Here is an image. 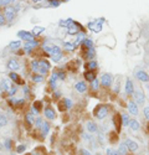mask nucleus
Returning a JSON list of instances; mask_svg holds the SVG:
<instances>
[{
  "label": "nucleus",
  "mask_w": 149,
  "mask_h": 155,
  "mask_svg": "<svg viewBox=\"0 0 149 155\" xmlns=\"http://www.w3.org/2000/svg\"><path fill=\"white\" fill-rule=\"evenodd\" d=\"M104 21V19H99V20H94V21H89L88 23V29L93 31V32H99L102 30V24Z\"/></svg>",
  "instance_id": "obj_1"
},
{
  "label": "nucleus",
  "mask_w": 149,
  "mask_h": 155,
  "mask_svg": "<svg viewBox=\"0 0 149 155\" xmlns=\"http://www.w3.org/2000/svg\"><path fill=\"white\" fill-rule=\"evenodd\" d=\"M107 114H108V108L106 106H98L97 109L94 111V116L98 119H104L107 117Z\"/></svg>",
  "instance_id": "obj_2"
},
{
  "label": "nucleus",
  "mask_w": 149,
  "mask_h": 155,
  "mask_svg": "<svg viewBox=\"0 0 149 155\" xmlns=\"http://www.w3.org/2000/svg\"><path fill=\"white\" fill-rule=\"evenodd\" d=\"M133 97H134V102L137 103L138 106H143L144 104V102H145V96H144V93H143L142 91H134L133 92Z\"/></svg>",
  "instance_id": "obj_3"
},
{
  "label": "nucleus",
  "mask_w": 149,
  "mask_h": 155,
  "mask_svg": "<svg viewBox=\"0 0 149 155\" xmlns=\"http://www.w3.org/2000/svg\"><path fill=\"white\" fill-rule=\"evenodd\" d=\"M15 8L11 6V5H8L6 8H5V14H4V16H5V20L6 21H13V20L15 19Z\"/></svg>",
  "instance_id": "obj_4"
},
{
  "label": "nucleus",
  "mask_w": 149,
  "mask_h": 155,
  "mask_svg": "<svg viewBox=\"0 0 149 155\" xmlns=\"http://www.w3.org/2000/svg\"><path fill=\"white\" fill-rule=\"evenodd\" d=\"M112 81H113L112 76L109 73H104V75H102V77H101V82H99V83L102 85L103 87H111Z\"/></svg>",
  "instance_id": "obj_5"
},
{
  "label": "nucleus",
  "mask_w": 149,
  "mask_h": 155,
  "mask_svg": "<svg viewBox=\"0 0 149 155\" xmlns=\"http://www.w3.org/2000/svg\"><path fill=\"white\" fill-rule=\"evenodd\" d=\"M40 62V75H46L47 73V71H49L50 68H51V66H50V63L47 61H45V60H41V61H39Z\"/></svg>",
  "instance_id": "obj_6"
},
{
  "label": "nucleus",
  "mask_w": 149,
  "mask_h": 155,
  "mask_svg": "<svg viewBox=\"0 0 149 155\" xmlns=\"http://www.w3.org/2000/svg\"><path fill=\"white\" fill-rule=\"evenodd\" d=\"M18 37L24 40V41H33L34 40V35L28 31H19L18 32Z\"/></svg>",
  "instance_id": "obj_7"
},
{
  "label": "nucleus",
  "mask_w": 149,
  "mask_h": 155,
  "mask_svg": "<svg viewBox=\"0 0 149 155\" xmlns=\"http://www.w3.org/2000/svg\"><path fill=\"white\" fill-rule=\"evenodd\" d=\"M8 68H9L10 71L15 72V71L20 70V63H19V62L15 60V58H10V60L8 61Z\"/></svg>",
  "instance_id": "obj_8"
},
{
  "label": "nucleus",
  "mask_w": 149,
  "mask_h": 155,
  "mask_svg": "<svg viewBox=\"0 0 149 155\" xmlns=\"http://www.w3.org/2000/svg\"><path fill=\"white\" fill-rule=\"evenodd\" d=\"M37 45H39V44H37V41H35V40L26 41L25 45H24V51H25V52H31V51H33Z\"/></svg>",
  "instance_id": "obj_9"
},
{
  "label": "nucleus",
  "mask_w": 149,
  "mask_h": 155,
  "mask_svg": "<svg viewBox=\"0 0 149 155\" xmlns=\"http://www.w3.org/2000/svg\"><path fill=\"white\" fill-rule=\"evenodd\" d=\"M127 107H128V112L131 113V114H133V116H137L138 112H139V109H138V104L134 101H131Z\"/></svg>",
  "instance_id": "obj_10"
},
{
  "label": "nucleus",
  "mask_w": 149,
  "mask_h": 155,
  "mask_svg": "<svg viewBox=\"0 0 149 155\" xmlns=\"http://www.w3.org/2000/svg\"><path fill=\"white\" fill-rule=\"evenodd\" d=\"M124 91H126V94H128V96H132L133 92H134V86H133V82L129 78H127V81H126Z\"/></svg>",
  "instance_id": "obj_11"
},
{
  "label": "nucleus",
  "mask_w": 149,
  "mask_h": 155,
  "mask_svg": "<svg viewBox=\"0 0 149 155\" xmlns=\"http://www.w3.org/2000/svg\"><path fill=\"white\" fill-rule=\"evenodd\" d=\"M123 143L126 144L127 149H128V150H131V151H136L137 149H138V144H137L136 142L131 140V139H126V140H124Z\"/></svg>",
  "instance_id": "obj_12"
},
{
  "label": "nucleus",
  "mask_w": 149,
  "mask_h": 155,
  "mask_svg": "<svg viewBox=\"0 0 149 155\" xmlns=\"http://www.w3.org/2000/svg\"><path fill=\"white\" fill-rule=\"evenodd\" d=\"M136 76H137V78L139 81H142V82H148L149 81V75L144 71H138L136 73Z\"/></svg>",
  "instance_id": "obj_13"
},
{
  "label": "nucleus",
  "mask_w": 149,
  "mask_h": 155,
  "mask_svg": "<svg viewBox=\"0 0 149 155\" xmlns=\"http://www.w3.org/2000/svg\"><path fill=\"white\" fill-rule=\"evenodd\" d=\"M44 113H45V117L47 118V119H55L56 118V113H55V111L52 109V108H45V111H44Z\"/></svg>",
  "instance_id": "obj_14"
},
{
  "label": "nucleus",
  "mask_w": 149,
  "mask_h": 155,
  "mask_svg": "<svg viewBox=\"0 0 149 155\" xmlns=\"http://www.w3.org/2000/svg\"><path fill=\"white\" fill-rule=\"evenodd\" d=\"M39 129H41V134H42L44 137L47 135V134H49V132H50V125H49V123L45 122V120H42V123H41V125H40Z\"/></svg>",
  "instance_id": "obj_15"
},
{
  "label": "nucleus",
  "mask_w": 149,
  "mask_h": 155,
  "mask_svg": "<svg viewBox=\"0 0 149 155\" xmlns=\"http://www.w3.org/2000/svg\"><path fill=\"white\" fill-rule=\"evenodd\" d=\"M86 128H87V130L89 133H97L98 132V127H97V124H96L94 122H87L86 123Z\"/></svg>",
  "instance_id": "obj_16"
},
{
  "label": "nucleus",
  "mask_w": 149,
  "mask_h": 155,
  "mask_svg": "<svg viewBox=\"0 0 149 155\" xmlns=\"http://www.w3.org/2000/svg\"><path fill=\"white\" fill-rule=\"evenodd\" d=\"M74 89H76L78 93H84L87 89V86L84 82H77V83L74 85Z\"/></svg>",
  "instance_id": "obj_17"
},
{
  "label": "nucleus",
  "mask_w": 149,
  "mask_h": 155,
  "mask_svg": "<svg viewBox=\"0 0 149 155\" xmlns=\"http://www.w3.org/2000/svg\"><path fill=\"white\" fill-rule=\"evenodd\" d=\"M78 27H81V26H79V25H78L77 23H73V25H72V26H70V27H68L67 32L70 34V35H77V34H78V31L81 30V29H78Z\"/></svg>",
  "instance_id": "obj_18"
},
{
  "label": "nucleus",
  "mask_w": 149,
  "mask_h": 155,
  "mask_svg": "<svg viewBox=\"0 0 149 155\" xmlns=\"http://www.w3.org/2000/svg\"><path fill=\"white\" fill-rule=\"evenodd\" d=\"M58 25H60V26H65L66 29H68L70 26H72L73 25V20L72 19H66V20H60V23H58Z\"/></svg>",
  "instance_id": "obj_19"
},
{
  "label": "nucleus",
  "mask_w": 149,
  "mask_h": 155,
  "mask_svg": "<svg viewBox=\"0 0 149 155\" xmlns=\"http://www.w3.org/2000/svg\"><path fill=\"white\" fill-rule=\"evenodd\" d=\"M129 128L132 129L133 132H138V130H139V128H140L139 122H138L137 119H132V120L129 122Z\"/></svg>",
  "instance_id": "obj_20"
},
{
  "label": "nucleus",
  "mask_w": 149,
  "mask_h": 155,
  "mask_svg": "<svg viewBox=\"0 0 149 155\" xmlns=\"http://www.w3.org/2000/svg\"><path fill=\"white\" fill-rule=\"evenodd\" d=\"M121 119H122V125H124V127L129 125L131 119H129V116L128 114H126V113H122V114H121Z\"/></svg>",
  "instance_id": "obj_21"
},
{
  "label": "nucleus",
  "mask_w": 149,
  "mask_h": 155,
  "mask_svg": "<svg viewBox=\"0 0 149 155\" xmlns=\"http://www.w3.org/2000/svg\"><path fill=\"white\" fill-rule=\"evenodd\" d=\"M9 88H10L9 80L8 78L1 80V82H0V89H1V91H9Z\"/></svg>",
  "instance_id": "obj_22"
},
{
  "label": "nucleus",
  "mask_w": 149,
  "mask_h": 155,
  "mask_svg": "<svg viewBox=\"0 0 149 155\" xmlns=\"http://www.w3.org/2000/svg\"><path fill=\"white\" fill-rule=\"evenodd\" d=\"M113 123L116 124V129L117 130H119L121 129V127H122V119H121V116H114L113 117Z\"/></svg>",
  "instance_id": "obj_23"
},
{
  "label": "nucleus",
  "mask_w": 149,
  "mask_h": 155,
  "mask_svg": "<svg viewBox=\"0 0 149 155\" xmlns=\"http://www.w3.org/2000/svg\"><path fill=\"white\" fill-rule=\"evenodd\" d=\"M82 46L86 50H88V49H92L93 47V42H92V40L91 39H84L83 41H82Z\"/></svg>",
  "instance_id": "obj_24"
},
{
  "label": "nucleus",
  "mask_w": 149,
  "mask_h": 155,
  "mask_svg": "<svg viewBox=\"0 0 149 155\" xmlns=\"http://www.w3.org/2000/svg\"><path fill=\"white\" fill-rule=\"evenodd\" d=\"M9 77L11 78V81H14V82H16V83H23V81L20 80V76L18 75V73H15V72H10V75H9Z\"/></svg>",
  "instance_id": "obj_25"
},
{
  "label": "nucleus",
  "mask_w": 149,
  "mask_h": 155,
  "mask_svg": "<svg viewBox=\"0 0 149 155\" xmlns=\"http://www.w3.org/2000/svg\"><path fill=\"white\" fill-rule=\"evenodd\" d=\"M31 70H33L35 73H36V72H39V70H40V62L34 60L33 62H31Z\"/></svg>",
  "instance_id": "obj_26"
},
{
  "label": "nucleus",
  "mask_w": 149,
  "mask_h": 155,
  "mask_svg": "<svg viewBox=\"0 0 149 155\" xmlns=\"http://www.w3.org/2000/svg\"><path fill=\"white\" fill-rule=\"evenodd\" d=\"M8 124V118L5 114H3L1 112H0V128L1 127H5Z\"/></svg>",
  "instance_id": "obj_27"
},
{
  "label": "nucleus",
  "mask_w": 149,
  "mask_h": 155,
  "mask_svg": "<svg viewBox=\"0 0 149 155\" xmlns=\"http://www.w3.org/2000/svg\"><path fill=\"white\" fill-rule=\"evenodd\" d=\"M11 145H13V140L10 138H6L4 140V148L6 149V150H11Z\"/></svg>",
  "instance_id": "obj_28"
},
{
  "label": "nucleus",
  "mask_w": 149,
  "mask_h": 155,
  "mask_svg": "<svg viewBox=\"0 0 149 155\" xmlns=\"http://www.w3.org/2000/svg\"><path fill=\"white\" fill-rule=\"evenodd\" d=\"M9 47L11 50H18L21 47V41H13V42H10Z\"/></svg>",
  "instance_id": "obj_29"
},
{
  "label": "nucleus",
  "mask_w": 149,
  "mask_h": 155,
  "mask_svg": "<svg viewBox=\"0 0 149 155\" xmlns=\"http://www.w3.org/2000/svg\"><path fill=\"white\" fill-rule=\"evenodd\" d=\"M86 67H87V68L89 70V71H93L94 68H97V67H98V63H97V62H96V61H89L88 62V63L86 65Z\"/></svg>",
  "instance_id": "obj_30"
},
{
  "label": "nucleus",
  "mask_w": 149,
  "mask_h": 155,
  "mask_svg": "<svg viewBox=\"0 0 149 155\" xmlns=\"http://www.w3.org/2000/svg\"><path fill=\"white\" fill-rule=\"evenodd\" d=\"M127 150H128V149H127V147H126V144L124 143H122L121 145H119V148H118V154L119 155H126L127 154Z\"/></svg>",
  "instance_id": "obj_31"
},
{
  "label": "nucleus",
  "mask_w": 149,
  "mask_h": 155,
  "mask_svg": "<svg viewBox=\"0 0 149 155\" xmlns=\"http://www.w3.org/2000/svg\"><path fill=\"white\" fill-rule=\"evenodd\" d=\"M84 78H86L87 81H89V82H92L96 78V76H94V73H93L92 71H88V72H86V73H84Z\"/></svg>",
  "instance_id": "obj_32"
},
{
  "label": "nucleus",
  "mask_w": 149,
  "mask_h": 155,
  "mask_svg": "<svg viewBox=\"0 0 149 155\" xmlns=\"http://www.w3.org/2000/svg\"><path fill=\"white\" fill-rule=\"evenodd\" d=\"M25 120L28 122L30 125H33V124H35V117L31 114V113H29V114H26V117H25Z\"/></svg>",
  "instance_id": "obj_33"
},
{
  "label": "nucleus",
  "mask_w": 149,
  "mask_h": 155,
  "mask_svg": "<svg viewBox=\"0 0 149 155\" xmlns=\"http://www.w3.org/2000/svg\"><path fill=\"white\" fill-rule=\"evenodd\" d=\"M94 49L92 47V49H88L87 50V52H86V58H88V60H93L94 58Z\"/></svg>",
  "instance_id": "obj_34"
},
{
  "label": "nucleus",
  "mask_w": 149,
  "mask_h": 155,
  "mask_svg": "<svg viewBox=\"0 0 149 155\" xmlns=\"http://www.w3.org/2000/svg\"><path fill=\"white\" fill-rule=\"evenodd\" d=\"M45 31V29L44 27H41V26H35L34 29H33V31H31V34L33 35H39V34H41V32H44Z\"/></svg>",
  "instance_id": "obj_35"
},
{
  "label": "nucleus",
  "mask_w": 149,
  "mask_h": 155,
  "mask_svg": "<svg viewBox=\"0 0 149 155\" xmlns=\"http://www.w3.org/2000/svg\"><path fill=\"white\" fill-rule=\"evenodd\" d=\"M61 52V49L58 46H50V55H55V54H60Z\"/></svg>",
  "instance_id": "obj_36"
},
{
  "label": "nucleus",
  "mask_w": 149,
  "mask_h": 155,
  "mask_svg": "<svg viewBox=\"0 0 149 155\" xmlns=\"http://www.w3.org/2000/svg\"><path fill=\"white\" fill-rule=\"evenodd\" d=\"M51 58H52V61H54V62H60L61 58H62V52H60V54H55V55H51Z\"/></svg>",
  "instance_id": "obj_37"
},
{
  "label": "nucleus",
  "mask_w": 149,
  "mask_h": 155,
  "mask_svg": "<svg viewBox=\"0 0 149 155\" xmlns=\"http://www.w3.org/2000/svg\"><path fill=\"white\" fill-rule=\"evenodd\" d=\"M33 81L36 82V83H40V82L44 81V76H42V75H34L33 76Z\"/></svg>",
  "instance_id": "obj_38"
},
{
  "label": "nucleus",
  "mask_w": 149,
  "mask_h": 155,
  "mask_svg": "<svg viewBox=\"0 0 149 155\" xmlns=\"http://www.w3.org/2000/svg\"><path fill=\"white\" fill-rule=\"evenodd\" d=\"M63 47H65L67 51H72L76 49V46H74V44H70V42H65L63 44Z\"/></svg>",
  "instance_id": "obj_39"
},
{
  "label": "nucleus",
  "mask_w": 149,
  "mask_h": 155,
  "mask_svg": "<svg viewBox=\"0 0 149 155\" xmlns=\"http://www.w3.org/2000/svg\"><path fill=\"white\" fill-rule=\"evenodd\" d=\"M91 87H92V89H98V87H99V81L97 78H94L92 82H91Z\"/></svg>",
  "instance_id": "obj_40"
},
{
  "label": "nucleus",
  "mask_w": 149,
  "mask_h": 155,
  "mask_svg": "<svg viewBox=\"0 0 149 155\" xmlns=\"http://www.w3.org/2000/svg\"><path fill=\"white\" fill-rule=\"evenodd\" d=\"M63 102H65L66 109H71V108H72V102H71V99H68V98H63Z\"/></svg>",
  "instance_id": "obj_41"
},
{
  "label": "nucleus",
  "mask_w": 149,
  "mask_h": 155,
  "mask_svg": "<svg viewBox=\"0 0 149 155\" xmlns=\"http://www.w3.org/2000/svg\"><path fill=\"white\" fill-rule=\"evenodd\" d=\"M25 150H26V145H23V144H21V145H19V147L16 148V153H18V154L24 153Z\"/></svg>",
  "instance_id": "obj_42"
},
{
  "label": "nucleus",
  "mask_w": 149,
  "mask_h": 155,
  "mask_svg": "<svg viewBox=\"0 0 149 155\" xmlns=\"http://www.w3.org/2000/svg\"><path fill=\"white\" fill-rule=\"evenodd\" d=\"M11 89H9V96H14L15 93L18 92V86H13V87H10Z\"/></svg>",
  "instance_id": "obj_43"
},
{
  "label": "nucleus",
  "mask_w": 149,
  "mask_h": 155,
  "mask_svg": "<svg viewBox=\"0 0 149 155\" xmlns=\"http://www.w3.org/2000/svg\"><path fill=\"white\" fill-rule=\"evenodd\" d=\"M106 155H119V154H118V151L112 150L111 148H107V150H106Z\"/></svg>",
  "instance_id": "obj_44"
},
{
  "label": "nucleus",
  "mask_w": 149,
  "mask_h": 155,
  "mask_svg": "<svg viewBox=\"0 0 149 155\" xmlns=\"http://www.w3.org/2000/svg\"><path fill=\"white\" fill-rule=\"evenodd\" d=\"M41 123H42V119L41 118H35V128H40V125H41Z\"/></svg>",
  "instance_id": "obj_45"
},
{
  "label": "nucleus",
  "mask_w": 149,
  "mask_h": 155,
  "mask_svg": "<svg viewBox=\"0 0 149 155\" xmlns=\"http://www.w3.org/2000/svg\"><path fill=\"white\" fill-rule=\"evenodd\" d=\"M10 3H11L10 0H0V6H5V8H6Z\"/></svg>",
  "instance_id": "obj_46"
},
{
  "label": "nucleus",
  "mask_w": 149,
  "mask_h": 155,
  "mask_svg": "<svg viewBox=\"0 0 149 155\" xmlns=\"http://www.w3.org/2000/svg\"><path fill=\"white\" fill-rule=\"evenodd\" d=\"M6 24V20H5V16L3 14H0V26H4Z\"/></svg>",
  "instance_id": "obj_47"
},
{
  "label": "nucleus",
  "mask_w": 149,
  "mask_h": 155,
  "mask_svg": "<svg viewBox=\"0 0 149 155\" xmlns=\"http://www.w3.org/2000/svg\"><path fill=\"white\" fill-rule=\"evenodd\" d=\"M143 113H144V117L149 120V107H144V109H143Z\"/></svg>",
  "instance_id": "obj_48"
},
{
  "label": "nucleus",
  "mask_w": 149,
  "mask_h": 155,
  "mask_svg": "<svg viewBox=\"0 0 149 155\" xmlns=\"http://www.w3.org/2000/svg\"><path fill=\"white\" fill-rule=\"evenodd\" d=\"M41 106H42V103H41L40 101H36V102L34 103V106H33V107H34V108H36V109H37V111H39V109H40V108H41Z\"/></svg>",
  "instance_id": "obj_49"
},
{
  "label": "nucleus",
  "mask_w": 149,
  "mask_h": 155,
  "mask_svg": "<svg viewBox=\"0 0 149 155\" xmlns=\"http://www.w3.org/2000/svg\"><path fill=\"white\" fill-rule=\"evenodd\" d=\"M57 75H58V78H60V80H65L66 78V75L63 73V72H57Z\"/></svg>",
  "instance_id": "obj_50"
},
{
  "label": "nucleus",
  "mask_w": 149,
  "mask_h": 155,
  "mask_svg": "<svg viewBox=\"0 0 149 155\" xmlns=\"http://www.w3.org/2000/svg\"><path fill=\"white\" fill-rule=\"evenodd\" d=\"M81 155H92L87 149H81Z\"/></svg>",
  "instance_id": "obj_51"
},
{
  "label": "nucleus",
  "mask_w": 149,
  "mask_h": 155,
  "mask_svg": "<svg viewBox=\"0 0 149 155\" xmlns=\"http://www.w3.org/2000/svg\"><path fill=\"white\" fill-rule=\"evenodd\" d=\"M118 140V138H117V134H112V139H111V143H114Z\"/></svg>",
  "instance_id": "obj_52"
},
{
  "label": "nucleus",
  "mask_w": 149,
  "mask_h": 155,
  "mask_svg": "<svg viewBox=\"0 0 149 155\" xmlns=\"http://www.w3.org/2000/svg\"><path fill=\"white\" fill-rule=\"evenodd\" d=\"M23 92H24V94H29V87H24V88H23Z\"/></svg>",
  "instance_id": "obj_53"
},
{
  "label": "nucleus",
  "mask_w": 149,
  "mask_h": 155,
  "mask_svg": "<svg viewBox=\"0 0 149 155\" xmlns=\"http://www.w3.org/2000/svg\"><path fill=\"white\" fill-rule=\"evenodd\" d=\"M33 3H40V1H42V0H31Z\"/></svg>",
  "instance_id": "obj_54"
},
{
  "label": "nucleus",
  "mask_w": 149,
  "mask_h": 155,
  "mask_svg": "<svg viewBox=\"0 0 149 155\" xmlns=\"http://www.w3.org/2000/svg\"><path fill=\"white\" fill-rule=\"evenodd\" d=\"M10 1H11V3H15V1H16V0H10Z\"/></svg>",
  "instance_id": "obj_55"
},
{
  "label": "nucleus",
  "mask_w": 149,
  "mask_h": 155,
  "mask_svg": "<svg viewBox=\"0 0 149 155\" xmlns=\"http://www.w3.org/2000/svg\"><path fill=\"white\" fill-rule=\"evenodd\" d=\"M33 155H39V154H36V153H34V154H33Z\"/></svg>",
  "instance_id": "obj_56"
},
{
  "label": "nucleus",
  "mask_w": 149,
  "mask_h": 155,
  "mask_svg": "<svg viewBox=\"0 0 149 155\" xmlns=\"http://www.w3.org/2000/svg\"><path fill=\"white\" fill-rule=\"evenodd\" d=\"M10 155H15V154H10Z\"/></svg>",
  "instance_id": "obj_57"
},
{
  "label": "nucleus",
  "mask_w": 149,
  "mask_h": 155,
  "mask_svg": "<svg viewBox=\"0 0 149 155\" xmlns=\"http://www.w3.org/2000/svg\"><path fill=\"white\" fill-rule=\"evenodd\" d=\"M97 155H101V154H97Z\"/></svg>",
  "instance_id": "obj_58"
},
{
  "label": "nucleus",
  "mask_w": 149,
  "mask_h": 155,
  "mask_svg": "<svg viewBox=\"0 0 149 155\" xmlns=\"http://www.w3.org/2000/svg\"><path fill=\"white\" fill-rule=\"evenodd\" d=\"M148 107H149V106H148Z\"/></svg>",
  "instance_id": "obj_59"
}]
</instances>
